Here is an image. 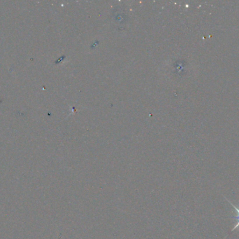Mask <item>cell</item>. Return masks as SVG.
Here are the masks:
<instances>
[{
    "label": "cell",
    "mask_w": 239,
    "mask_h": 239,
    "mask_svg": "<svg viewBox=\"0 0 239 239\" xmlns=\"http://www.w3.org/2000/svg\"><path fill=\"white\" fill-rule=\"evenodd\" d=\"M226 201H229V203H230V204H231V206H232V207H233V208H234V209H235V210H236L237 213H238V215H237V216H236V218H239V209H238V208H237L236 206H234V205H233V204H232V203H231V201H229V200H228V199H226Z\"/></svg>",
    "instance_id": "1"
},
{
    "label": "cell",
    "mask_w": 239,
    "mask_h": 239,
    "mask_svg": "<svg viewBox=\"0 0 239 239\" xmlns=\"http://www.w3.org/2000/svg\"><path fill=\"white\" fill-rule=\"evenodd\" d=\"M239 227V219H238V222H237V224H236V225L234 226V227L232 229V230H231V231H234L235 229H236L237 228H238Z\"/></svg>",
    "instance_id": "2"
}]
</instances>
